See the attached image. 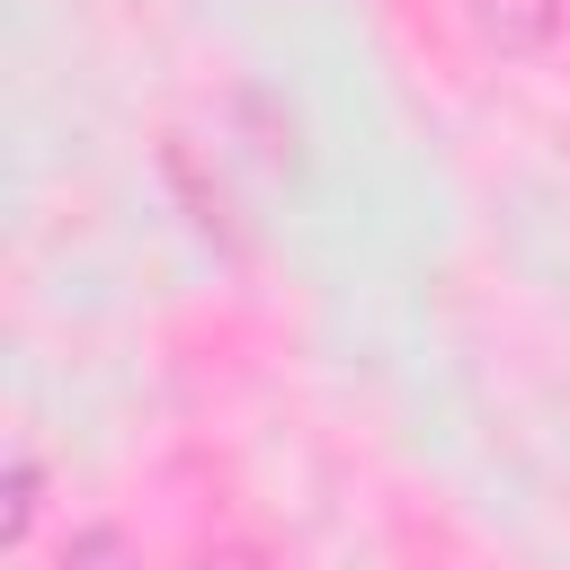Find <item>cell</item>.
Instances as JSON below:
<instances>
[{"instance_id":"obj_1","label":"cell","mask_w":570,"mask_h":570,"mask_svg":"<svg viewBox=\"0 0 570 570\" xmlns=\"http://www.w3.org/2000/svg\"><path fill=\"white\" fill-rule=\"evenodd\" d=\"M472 36L508 62H525L561 36V0H472Z\"/></svg>"},{"instance_id":"obj_2","label":"cell","mask_w":570,"mask_h":570,"mask_svg":"<svg viewBox=\"0 0 570 570\" xmlns=\"http://www.w3.org/2000/svg\"><path fill=\"white\" fill-rule=\"evenodd\" d=\"M53 570H134V543L116 534V525H80L71 543H62V561Z\"/></svg>"},{"instance_id":"obj_3","label":"cell","mask_w":570,"mask_h":570,"mask_svg":"<svg viewBox=\"0 0 570 570\" xmlns=\"http://www.w3.org/2000/svg\"><path fill=\"white\" fill-rule=\"evenodd\" d=\"M36 490H45L36 481V454H18V472H9V543L36 534Z\"/></svg>"},{"instance_id":"obj_4","label":"cell","mask_w":570,"mask_h":570,"mask_svg":"<svg viewBox=\"0 0 570 570\" xmlns=\"http://www.w3.org/2000/svg\"><path fill=\"white\" fill-rule=\"evenodd\" d=\"M187 570H276V561H267V543H249V534H232V543H205V552H196Z\"/></svg>"}]
</instances>
